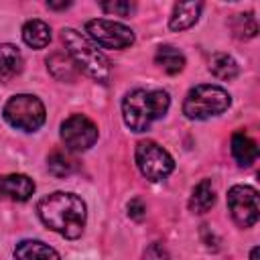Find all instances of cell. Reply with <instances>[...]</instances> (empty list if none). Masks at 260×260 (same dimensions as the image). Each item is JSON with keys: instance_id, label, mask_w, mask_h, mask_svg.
I'll list each match as a JSON object with an SVG mask.
<instances>
[{"instance_id": "9c48e42d", "label": "cell", "mask_w": 260, "mask_h": 260, "mask_svg": "<svg viewBox=\"0 0 260 260\" xmlns=\"http://www.w3.org/2000/svg\"><path fill=\"white\" fill-rule=\"evenodd\" d=\"M61 140L73 152L87 150L98 140V126L87 116L73 114L61 124Z\"/></svg>"}, {"instance_id": "7c38bea8", "label": "cell", "mask_w": 260, "mask_h": 260, "mask_svg": "<svg viewBox=\"0 0 260 260\" xmlns=\"http://www.w3.org/2000/svg\"><path fill=\"white\" fill-rule=\"evenodd\" d=\"M201 8H203L201 2H179V4H175L171 20H169V26L173 30H185V28L193 26L197 22V18H199Z\"/></svg>"}, {"instance_id": "8fae6325", "label": "cell", "mask_w": 260, "mask_h": 260, "mask_svg": "<svg viewBox=\"0 0 260 260\" xmlns=\"http://www.w3.org/2000/svg\"><path fill=\"white\" fill-rule=\"evenodd\" d=\"M16 260H59V254L41 240H22L14 248Z\"/></svg>"}, {"instance_id": "d4e9b609", "label": "cell", "mask_w": 260, "mask_h": 260, "mask_svg": "<svg viewBox=\"0 0 260 260\" xmlns=\"http://www.w3.org/2000/svg\"><path fill=\"white\" fill-rule=\"evenodd\" d=\"M47 6H49L51 10H63V8H69L71 2H47Z\"/></svg>"}, {"instance_id": "6da1fadb", "label": "cell", "mask_w": 260, "mask_h": 260, "mask_svg": "<svg viewBox=\"0 0 260 260\" xmlns=\"http://www.w3.org/2000/svg\"><path fill=\"white\" fill-rule=\"evenodd\" d=\"M37 211H39L41 221L49 230H53V232L69 238V240L79 238L83 232L85 203L75 193L55 191V193H51L39 201Z\"/></svg>"}, {"instance_id": "4fadbf2b", "label": "cell", "mask_w": 260, "mask_h": 260, "mask_svg": "<svg viewBox=\"0 0 260 260\" xmlns=\"http://www.w3.org/2000/svg\"><path fill=\"white\" fill-rule=\"evenodd\" d=\"M232 154L240 167H250L258 156V146L248 134L236 132L232 136Z\"/></svg>"}, {"instance_id": "3957f363", "label": "cell", "mask_w": 260, "mask_h": 260, "mask_svg": "<svg viewBox=\"0 0 260 260\" xmlns=\"http://www.w3.org/2000/svg\"><path fill=\"white\" fill-rule=\"evenodd\" d=\"M61 39H63L67 53H69L71 61L75 63V67H79L85 75H89L91 79H95L100 83L110 81V61L98 47H93L75 28H63Z\"/></svg>"}, {"instance_id": "484cf974", "label": "cell", "mask_w": 260, "mask_h": 260, "mask_svg": "<svg viewBox=\"0 0 260 260\" xmlns=\"http://www.w3.org/2000/svg\"><path fill=\"white\" fill-rule=\"evenodd\" d=\"M250 260H258V248H252V252H250Z\"/></svg>"}, {"instance_id": "44dd1931", "label": "cell", "mask_w": 260, "mask_h": 260, "mask_svg": "<svg viewBox=\"0 0 260 260\" xmlns=\"http://www.w3.org/2000/svg\"><path fill=\"white\" fill-rule=\"evenodd\" d=\"M49 173L53 175V177H59V179H63V177H67V175H71V171H73V162L61 152V150H53L51 154H49Z\"/></svg>"}, {"instance_id": "9a60e30c", "label": "cell", "mask_w": 260, "mask_h": 260, "mask_svg": "<svg viewBox=\"0 0 260 260\" xmlns=\"http://www.w3.org/2000/svg\"><path fill=\"white\" fill-rule=\"evenodd\" d=\"M22 65H24L22 55L14 45H10V43L0 45V77L10 79V77L18 75L22 71Z\"/></svg>"}, {"instance_id": "5b68a950", "label": "cell", "mask_w": 260, "mask_h": 260, "mask_svg": "<svg viewBox=\"0 0 260 260\" xmlns=\"http://www.w3.org/2000/svg\"><path fill=\"white\" fill-rule=\"evenodd\" d=\"M4 118L10 126L24 130V132H35L45 124V106L37 95L30 93H18L12 95L6 106H4Z\"/></svg>"}, {"instance_id": "277c9868", "label": "cell", "mask_w": 260, "mask_h": 260, "mask_svg": "<svg viewBox=\"0 0 260 260\" xmlns=\"http://www.w3.org/2000/svg\"><path fill=\"white\" fill-rule=\"evenodd\" d=\"M230 104H232L230 93L223 87L203 83L189 89L183 102V114L191 120H207L211 116L223 114L230 108Z\"/></svg>"}, {"instance_id": "e0dca14e", "label": "cell", "mask_w": 260, "mask_h": 260, "mask_svg": "<svg viewBox=\"0 0 260 260\" xmlns=\"http://www.w3.org/2000/svg\"><path fill=\"white\" fill-rule=\"evenodd\" d=\"M209 71H211V75H215L221 81H232V79L238 77L240 67H238V63H236V59L232 55H228V53H215L209 59Z\"/></svg>"}, {"instance_id": "d6986e66", "label": "cell", "mask_w": 260, "mask_h": 260, "mask_svg": "<svg viewBox=\"0 0 260 260\" xmlns=\"http://www.w3.org/2000/svg\"><path fill=\"white\" fill-rule=\"evenodd\" d=\"M47 67L51 71V75L59 81H73L75 75H77V69H75V63L71 61L69 55L65 53H53L49 59H47Z\"/></svg>"}, {"instance_id": "ffe728a7", "label": "cell", "mask_w": 260, "mask_h": 260, "mask_svg": "<svg viewBox=\"0 0 260 260\" xmlns=\"http://www.w3.org/2000/svg\"><path fill=\"white\" fill-rule=\"evenodd\" d=\"M232 32L236 39H254L258 32V22L254 18L252 12H244V14H236L232 18Z\"/></svg>"}, {"instance_id": "ac0fdd59", "label": "cell", "mask_w": 260, "mask_h": 260, "mask_svg": "<svg viewBox=\"0 0 260 260\" xmlns=\"http://www.w3.org/2000/svg\"><path fill=\"white\" fill-rule=\"evenodd\" d=\"M154 61H156L158 67H162V69H165L167 73H171V75L183 71V67H185V55H183L179 49L171 47V45L158 47V51H156V55H154Z\"/></svg>"}, {"instance_id": "8992f818", "label": "cell", "mask_w": 260, "mask_h": 260, "mask_svg": "<svg viewBox=\"0 0 260 260\" xmlns=\"http://www.w3.org/2000/svg\"><path fill=\"white\" fill-rule=\"evenodd\" d=\"M136 165L148 181H160L175 169L173 156L152 140H140L136 144Z\"/></svg>"}, {"instance_id": "7402d4cb", "label": "cell", "mask_w": 260, "mask_h": 260, "mask_svg": "<svg viewBox=\"0 0 260 260\" xmlns=\"http://www.w3.org/2000/svg\"><path fill=\"white\" fill-rule=\"evenodd\" d=\"M104 12L108 14H116V16H130V12L134 10L132 2H124V0H114V2H102Z\"/></svg>"}, {"instance_id": "7a4b0ae2", "label": "cell", "mask_w": 260, "mask_h": 260, "mask_svg": "<svg viewBox=\"0 0 260 260\" xmlns=\"http://www.w3.org/2000/svg\"><path fill=\"white\" fill-rule=\"evenodd\" d=\"M171 98L162 89H134L122 100V116L132 132H146L150 124L167 114Z\"/></svg>"}, {"instance_id": "52a82bcc", "label": "cell", "mask_w": 260, "mask_h": 260, "mask_svg": "<svg viewBox=\"0 0 260 260\" xmlns=\"http://www.w3.org/2000/svg\"><path fill=\"white\" fill-rule=\"evenodd\" d=\"M228 209L240 228H252L260 215L258 191L248 185H234L228 191Z\"/></svg>"}, {"instance_id": "ba28073f", "label": "cell", "mask_w": 260, "mask_h": 260, "mask_svg": "<svg viewBox=\"0 0 260 260\" xmlns=\"http://www.w3.org/2000/svg\"><path fill=\"white\" fill-rule=\"evenodd\" d=\"M87 35L104 49H126L134 43V32L130 26L106 18H95L85 22Z\"/></svg>"}, {"instance_id": "cb8c5ba5", "label": "cell", "mask_w": 260, "mask_h": 260, "mask_svg": "<svg viewBox=\"0 0 260 260\" xmlns=\"http://www.w3.org/2000/svg\"><path fill=\"white\" fill-rule=\"evenodd\" d=\"M144 260H169V252H167V248L162 244L154 242V244L148 246V250L144 254Z\"/></svg>"}, {"instance_id": "2e32d148", "label": "cell", "mask_w": 260, "mask_h": 260, "mask_svg": "<svg viewBox=\"0 0 260 260\" xmlns=\"http://www.w3.org/2000/svg\"><path fill=\"white\" fill-rule=\"evenodd\" d=\"M215 203V191L211 187V183L207 179H203L201 183L195 185L191 197H189V209L193 213H205L213 207Z\"/></svg>"}, {"instance_id": "5bb4252c", "label": "cell", "mask_w": 260, "mask_h": 260, "mask_svg": "<svg viewBox=\"0 0 260 260\" xmlns=\"http://www.w3.org/2000/svg\"><path fill=\"white\" fill-rule=\"evenodd\" d=\"M22 41L32 49H43L51 41V26L39 18L24 22L22 26Z\"/></svg>"}, {"instance_id": "30bf717a", "label": "cell", "mask_w": 260, "mask_h": 260, "mask_svg": "<svg viewBox=\"0 0 260 260\" xmlns=\"http://www.w3.org/2000/svg\"><path fill=\"white\" fill-rule=\"evenodd\" d=\"M35 193V183L30 177L14 173L0 177V199L10 201H26Z\"/></svg>"}, {"instance_id": "603a6c76", "label": "cell", "mask_w": 260, "mask_h": 260, "mask_svg": "<svg viewBox=\"0 0 260 260\" xmlns=\"http://www.w3.org/2000/svg\"><path fill=\"white\" fill-rule=\"evenodd\" d=\"M128 215L132 219H136V221H142L146 217V205H144V201L142 199H132L128 203Z\"/></svg>"}]
</instances>
